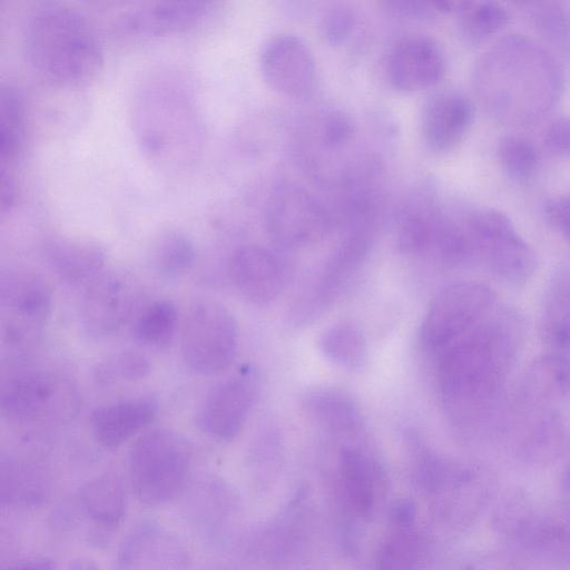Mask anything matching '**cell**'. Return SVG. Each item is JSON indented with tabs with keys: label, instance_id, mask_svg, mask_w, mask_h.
I'll use <instances>...</instances> for the list:
<instances>
[{
	"label": "cell",
	"instance_id": "25",
	"mask_svg": "<svg viewBox=\"0 0 570 570\" xmlns=\"http://www.w3.org/2000/svg\"><path fill=\"white\" fill-rule=\"evenodd\" d=\"M522 396L534 404L554 403L570 394V360L562 354H546L527 368Z\"/></svg>",
	"mask_w": 570,
	"mask_h": 570
},
{
	"label": "cell",
	"instance_id": "5",
	"mask_svg": "<svg viewBox=\"0 0 570 570\" xmlns=\"http://www.w3.org/2000/svg\"><path fill=\"white\" fill-rule=\"evenodd\" d=\"M472 257L497 277L514 284L525 283L534 272L535 256L511 219L494 208L472 212L465 223Z\"/></svg>",
	"mask_w": 570,
	"mask_h": 570
},
{
	"label": "cell",
	"instance_id": "48",
	"mask_svg": "<svg viewBox=\"0 0 570 570\" xmlns=\"http://www.w3.org/2000/svg\"><path fill=\"white\" fill-rule=\"evenodd\" d=\"M413 509L407 504H403L395 509V518L400 521L406 522L412 518Z\"/></svg>",
	"mask_w": 570,
	"mask_h": 570
},
{
	"label": "cell",
	"instance_id": "30",
	"mask_svg": "<svg viewBox=\"0 0 570 570\" xmlns=\"http://www.w3.org/2000/svg\"><path fill=\"white\" fill-rule=\"evenodd\" d=\"M195 261L194 242L178 230L161 234L151 250L153 267L165 279L181 277L193 268Z\"/></svg>",
	"mask_w": 570,
	"mask_h": 570
},
{
	"label": "cell",
	"instance_id": "29",
	"mask_svg": "<svg viewBox=\"0 0 570 570\" xmlns=\"http://www.w3.org/2000/svg\"><path fill=\"white\" fill-rule=\"evenodd\" d=\"M47 491V479L37 466L12 461L2 462V503L35 505L46 498Z\"/></svg>",
	"mask_w": 570,
	"mask_h": 570
},
{
	"label": "cell",
	"instance_id": "40",
	"mask_svg": "<svg viewBox=\"0 0 570 570\" xmlns=\"http://www.w3.org/2000/svg\"><path fill=\"white\" fill-rule=\"evenodd\" d=\"M356 23L354 10L345 6H335L322 18V35L330 45L341 46L354 32Z\"/></svg>",
	"mask_w": 570,
	"mask_h": 570
},
{
	"label": "cell",
	"instance_id": "20",
	"mask_svg": "<svg viewBox=\"0 0 570 570\" xmlns=\"http://www.w3.org/2000/svg\"><path fill=\"white\" fill-rule=\"evenodd\" d=\"M157 413L150 397H136L96 407L89 425L95 440L105 449H117L148 426Z\"/></svg>",
	"mask_w": 570,
	"mask_h": 570
},
{
	"label": "cell",
	"instance_id": "7",
	"mask_svg": "<svg viewBox=\"0 0 570 570\" xmlns=\"http://www.w3.org/2000/svg\"><path fill=\"white\" fill-rule=\"evenodd\" d=\"M373 233L348 232L328 257L317 276L299 293L287 318L302 327L318 318L340 296L371 252Z\"/></svg>",
	"mask_w": 570,
	"mask_h": 570
},
{
	"label": "cell",
	"instance_id": "32",
	"mask_svg": "<svg viewBox=\"0 0 570 570\" xmlns=\"http://www.w3.org/2000/svg\"><path fill=\"white\" fill-rule=\"evenodd\" d=\"M178 325L176 305L168 299L156 301L146 306L134 324L135 338L148 347L167 346L174 338Z\"/></svg>",
	"mask_w": 570,
	"mask_h": 570
},
{
	"label": "cell",
	"instance_id": "37",
	"mask_svg": "<svg viewBox=\"0 0 570 570\" xmlns=\"http://www.w3.org/2000/svg\"><path fill=\"white\" fill-rule=\"evenodd\" d=\"M320 144L327 150H341L354 140L356 125L353 118L342 110L326 112L318 126Z\"/></svg>",
	"mask_w": 570,
	"mask_h": 570
},
{
	"label": "cell",
	"instance_id": "15",
	"mask_svg": "<svg viewBox=\"0 0 570 570\" xmlns=\"http://www.w3.org/2000/svg\"><path fill=\"white\" fill-rule=\"evenodd\" d=\"M188 554L180 540L154 523H142L125 538L116 570H187Z\"/></svg>",
	"mask_w": 570,
	"mask_h": 570
},
{
	"label": "cell",
	"instance_id": "3",
	"mask_svg": "<svg viewBox=\"0 0 570 570\" xmlns=\"http://www.w3.org/2000/svg\"><path fill=\"white\" fill-rule=\"evenodd\" d=\"M128 476L135 497L147 505H161L185 488L191 448L187 440L169 429L140 434L128 452Z\"/></svg>",
	"mask_w": 570,
	"mask_h": 570
},
{
	"label": "cell",
	"instance_id": "4",
	"mask_svg": "<svg viewBox=\"0 0 570 570\" xmlns=\"http://www.w3.org/2000/svg\"><path fill=\"white\" fill-rule=\"evenodd\" d=\"M239 342L234 314L213 299L195 302L187 311L180 350L186 366L195 374L213 376L234 361Z\"/></svg>",
	"mask_w": 570,
	"mask_h": 570
},
{
	"label": "cell",
	"instance_id": "18",
	"mask_svg": "<svg viewBox=\"0 0 570 570\" xmlns=\"http://www.w3.org/2000/svg\"><path fill=\"white\" fill-rule=\"evenodd\" d=\"M210 11L204 1L155 2L125 12L116 32L125 38H150L183 32L197 26Z\"/></svg>",
	"mask_w": 570,
	"mask_h": 570
},
{
	"label": "cell",
	"instance_id": "38",
	"mask_svg": "<svg viewBox=\"0 0 570 570\" xmlns=\"http://www.w3.org/2000/svg\"><path fill=\"white\" fill-rule=\"evenodd\" d=\"M417 557L413 535L397 534L386 542L377 557L379 570H411Z\"/></svg>",
	"mask_w": 570,
	"mask_h": 570
},
{
	"label": "cell",
	"instance_id": "34",
	"mask_svg": "<svg viewBox=\"0 0 570 570\" xmlns=\"http://www.w3.org/2000/svg\"><path fill=\"white\" fill-rule=\"evenodd\" d=\"M542 327L551 344L570 348V273L552 284L544 303Z\"/></svg>",
	"mask_w": 570,
	"mask_h": 570
},
{
	"label": "cell",
	"instance_id": "1",
	"mask_svg": "<svg viewBox=\"0 0 570 570\" xmlns=\"http://www.w3.org/2000/svg\"><path fill=\"white\" fill-rule=\"evenodd\" d=\"M521 343V325L504 305L440 354L439 384L446 415L473 429L492 412Z\"/></svg>",
	"mask_w": 570,
	"mask_h": 570
},
{
	"label": "cell",
	"instance_id": "17",
	"mask_svg": "<svg viewBox=\"0 0 570 570\" xmlns=\"http://www.w3.org/2000/svg\"><path fill=\"white\" fill-rule=\"evenodd\" d=\"M473 120L469 98L455 90L434 92L426 99L421 114V135L434 153L453 150L468 134Z\"/></svg>",
	"mask_w": 570,
	"mask_h": 570
},
{
	"label": "cell",
	"instance_id": "19",
	"mask_svg": "<svg viewBox=\"0 0 570 570\" xmlns=\"http://www.w3.org/2000/svg\"><path fill=\"white\" fill-rule=\"evenodd\" d=\"M228 274L238 293L257 306L272 303L283 286L278 258L258 245L238 247L229 259Z\"/></svg>",
	"mask_w": 570,
	"mask_h": 570
},
{
	"label": "cell",
	"instance_id": "16",
	"mask_svg": "<svg viewBox=\"0 0 570 570\" xmlns=\"http://www.w3.org/2000/svg\"><path fill=\"white\" fill-rule=\"evenodd\" d=\"M511 546L538 561L570 567V502L537 508Z\"/></svg>",
	"mask_w": 570,
	"mask_h": 570
},
{
	"label": "cell",
	"instance_id": "41",
	"mask_svg": "<svg viewBox=\"0 0 570 570\" xmlns=\"http://www.w3.org/2000/svg\"><path fill=\"white\" fill-rule=\"evenodd\" d=\"M387 8L397 16L415 19H428L439 13H445L455 9L456 2L453 1H415L401 0L386 2Z\"/></svg>",
	"mask_w": 570,
	"mask_h": 570
},
{
	"label": "cell",
	"instance_id": "23",
	"mask_svg": "<svg viewBox=\"0 0 570 570\" xmlns=\"http://www.w3.org/2000/svg\"><path fill=\"white\" fill-rule=\"evenodd\" d=\"M301 404L313 422L332 433L348 435L362 425L356 403L338 389H311L303 394Z\"/></svg>",
	"mask_w": 570,
	"mask_h": 570
},
{
	"label": "cell",
	"instance_id": "47",
	"mask_svg": "<svg viewBox=\"0 0 570 570\" xmlns=\"http://www.w3.org/2000/svg\"><path fill=\"white\" fill-rule=\"evenodd\" d=\"M68 570H100L96 562L89 558L80 557L70 561Z\"/></svg>",
	"mask_w": 570,
	"mask_h": 570
},
{
	"label": "cell",
	"instance_id": "8",
	"mask_svg": "<svg viewBox=\"0 0 570 570\" xmlns=\"http://www.w3.org/2000/svg\"><path fill=\"white\" fill-rule=\"evenodd\" d=\"M271 237L284 247L302 248L321 242L333 226V216L307 189L284 183L273 188L265 210Z\"/></svg>",
	"mask_w": 570,
	"mask_h": 570
},
{
	"label": "cell",
	"instance_id": "28",
	"mask_svg": "<svg viewBox=\"0 0 570 570\" xmlns=\"http://www.w3.org/2000/svg\"><path fill=\"white\" fill-rule=\"evenodd\" d=\"M318 347L327 360L347 370H357L367 360L366 338L361 328L351 322L327 327L318 338Z\"/></svg>",
	"mask_w": 570,
	"mask_h": 570
},
{
	"label": "cell",
	"instance_id": "43",
	"mask_svg": "<svg viewBox=\"0 0 570 570\" xmlns=\"http://www.w3.org/2000/svg\"><path fill=\"white\" fill-rule=\"evenodd\" d=\"M544 212L552 226L570 242V194L551 198Z\"/></svg>",
	"mask_w": 570,
	"mask_h": 570
},
{
	"label": "cell",
	"instance_id": "10",
	"mask_svg": "<svg viewBox=\"0 0 570 570\" xmlns=\"http://www.w3.org/2000/svg\"><path fill=\"white\" fill-rule=\"evenodd\" d=\"M259 392L258 371L250 365L243 366L206 393L195 413L196 425L215 440H234L244 428Z\"/></svg>",
	"mask_w": 570,
	"mask_h": 570
},
{
	"label": "cell",
	"instance_id": "44",
	"mask_svg": "<svg viewBox=\"0 0 570 570\" xmlns=\"http://www.w3.org/2000/svg\"><path fill=\"white\" fill-rule=\"evenodd\" d=\"M464 570H522V568L509 553L489 552L480 556Z\"/></svg>",
	"mask_w": 570,
	"mask_h": 570
},
{
	"label": "cell",
	"instance_id": "45",
	"mask_svg": "<svg viewBox=\"0 0 570 570\" xmlns=\"http://www.w3.org/2000/svg\"><path fill=\"white\" fill-rule=\"evenodd\" d=\"M17 186L11 171L1 170V213H9L16 204Z\"/></svg>",
	"mask_w": 570,
	"mask_h": 570
},
{
	"label": "cell",
	"instance_id": "12",
	"mask_svg": "<svg viewBox=\"0 0 570 570\" xmlns=\"http://www.w3.org/2000/svg\"><path fill=\"white\" fill-rule=\"evenodd\" d=\"M138 299V284L128 273H101L87 284L80 303L81 324L91 336H111L130 320Z\"/></svg>",
	"mask_w": 570,
	"mask_h": 570
},
{
	"label": "cell",
	"instance_id": "36",
	"mask_svg": "<svg viewBox=\"0 0 570 570\" xmlns=\"http://www.w3.org/2000/svg\"><path fill=\"white\" fill-rule=\"evenodd\" d=\"M498 158L503 171L518 183L530 180L539 165L533 144L519 136H505L498 145Z\"/></svg>",
	"mask_w": 570,
	"mask_h": 570
},
{
	"label": "cell",
	"instance_id": "39",
	"mask_svg": "<svg viewBox=\"0 0 570 570\" xmlns=\"http://www.w3.org/2000/svg\"><path fill=\"white\" fill-rule=\"evenodd\" d=\"M150 372L148 360L135 351H124L110 358L100 371L104 381H137L146 377Z\"/></svg>",
	"mask_w": 570,
	"mask_h": 570
},
{
	"label": "cell",
	"instance_id": "14",
	"mask_svg": "<svg viewBox=\"0 0 570 570\" xmlns=\"http://www.w3.org/2000/svg\"><path fill=\"white\" fill-rule=\"evenodd\" d=\"M446 60L440 43L431 37L413 35L401 39L387 61L390 85L412 94L438 85L445 73Z\"/></svg>",
	"mask_w": 570,
	"mask_h": 570
},
{
	"label": "cell",
	"instance_id": "31",
	"mask_svg": "<svg viewBox=\"0 0 570 570\" xmlns=\"http://www.w3.org/2000/svg\"><path fill=\"white\" fill-rule=\"evenodd\" d=\"M458 27L469 42H480L499 32L508 22L507 10L492 1L456 2Z\"/></svg>",
	"mask_w": 570,
	"mask_h": 570
},
{
	"label": "cell",
	"instance_id": "11",
	"mask_svg": "<svg viewBox=\"0 0 570 570\" xmlns=\"http://www.w3.org/2000/svg\"><path fill=\"white\" fill-rule=\"evenodd\" d=\"M0 304L3 341L10 346H21L49 316L52 295L39 275L14 271L1 276Z\"/></svg>",
	"mask_w": 570,
	"mask_h": 570
},
{
	"label": "cell",
	"instance_id": "33",
	"mask_svg": "<svg viewBox=\"0 0 570 570\" xmlns=\"http://www.w3.org/2000/svg\"><path fill=\"white\" fill-rule=\"evenodd\" d=\"M341 474L352 505L366 514L373 503L374 469L368 458L354 448L341 452Z\"/></svg>",
	"mask_w": 570,
	"mask_h": 570
},
{
	"label": "cell",
	"instance_id": "22",
	"mask_svg": "<svg viewBox=\"0 0 570 570\" xmlns=\"http://www.w3.org/2000/svg\"><path fill=\"white\" fill-rule=\"evenodd\" d=\"M55 384L47 374L27 371L11 376L2 386L1 410L8 417L29 421L52 404Z\"/></svg>",
	"mask_w": 570,
	"mask_h": 570
},
{
	"label": "cell",
	"instance_id": "2",
	"mask_svg": "<svg viewBox=\"0 0 570 570\" xmlns=\"http://www.w3.org/2000/svg\"><path fill=\"white\" fill-rule=\"evenodd\" d=\"M26 59L32 70L58 87H77L94 79L104 52L96 30L79 11L60 4L38 8L23 31Z\"/></svg>",
	"mask_w": 570,
	"mask_h": 570
},
{
	"label": "cell",
	"instance_id": "13",
	"mask_svg": "<svg viewBox=\"0 0 570 570\" xmlns=\"http://www.w3.org/2000/svg\"><path fill=\"white\" fill-rule=\"evenodd\" d=\"M259 69L266 85L286 98L304 99L316 88L315 59L308 46L295 35L269 38L259 55Z\"/></svg>",
	"mask_w": 570,
	"mask_h": 570
},
{
	"label": "cell",
	"instance_id": "27",
	"mask_svg": "<svg viewBox=\"0 0 570 570\" xmlns=\"http://www.w3.org/2000/svg\"><path fill=\"white\" fill-rule=\"evenodd\" d=\"M568 433L559 416H546L531 428L515 446L517 456L531 465H546L567 450Z\"/></svg>",
	"mask_w": 570,
	"mask_h": 570
},
{
	"label": "cell",
	"instance_id": "35",
	"mask_svg": "<svg viewBox=\"0 0 570 570\" xmlns=\"http://www.w3.org/2000/svg\"><path fill=\"white\" fill-rule=\"evenodd\" d=\"M532 500L522 491L503 494L494 504L492 524L494 531L508 543H512L535 510Z\"/></svg>",
	"mask_w": 570,
	"mask_h": 570
},
{
	"label": "cell",
	"instance_id": "21",
	"mask_svg": "<svg viewBox=\"0 0 570 570\" xmlns=\"http://www.w3.org/2000/svg\"><path fill=\"white\" fill-rule=\"evenodd\" d=\"M43 258L56 276L68 285L89 284L106 264L105 248L97 242L57 236L42 246Z\"/></svg>",
	"mask_w": 570,
	"mask_h": 570
},
{
	"label": "cell",
	"instance_id": "42",
	"mask_svg": "<svg viewBox=\"0 0 570 570\" xmlns=\"http://www.w3.org/2000/svg\"><path fill=\"white\" fill-rule=\"evenodd\" d=\"M544 145L552 155H570V118L561 117L549 125L544 135Z\"/></svg>",
	"mask_w": 570,
	"mask_h": 570
},
{
	"label": "cell",
	"instance_id": "24",
	"mask_svg": "<svg viewBox=\"0 0 570 570\" xmlns=\"http://www.w3.org/2000/svg\"><path fill=\"white\" fill-rule=\"evenodd\" d=\"M79 500L86 515L100 528L116 529L125 518L126 490L115 472H105L83 484Z\"/></svg>",
	"mask_w": 570,
	"mask_h": 570
},
{
	"label": "cell",
	"instance_id": "26",
	"mask_svg": "<svg viewBox=\"0 0 570 570\" xmlns=\"http://www.w3.org/2000/svg\"><path fill=\"white\" fill-rule=\"evenodd\" d=\"M26 137V109L20 90L11 85L0 89V161L10 171L20 158Z\"/></svg>",
	"mask_w": 570,
	"mask_h": 570
},
{
	"label": "cell",
	"instance_id": "46",
	"mask_svg": "<svg viewBox=\"0 0 570 570\" xmlns=\"http://www.w3.org/2000/svg\"><path fill=\"white\" fill-rule=\"evenodd\" d=\"M8 570H55V566L51 560L40 558L20 562Z\"/></svg>",
	"mask_w": 570,
	"mask_h": 570
},
{
	"label": "cell",
	"instance_id": "6",
	"mask_svg": "<svg viewBox=\"0 0 570 570\" xmlns=\"http://www.w3.org/2000/svg\"><path fill=\"white\" fill-rule=\"evenodd\" d=\"M500 305L497 294L484 284L472 281L452 283L431 302L421 325L422 343L441 352Z\"/></svg>",
	"mask_w": 570,
	"mask_h": 570
},
{
	"label": "cell",
	"instance_id": "49",
	"mask_svg": "<svg viewBox=\"0 0 570 570\" xmlns=\"http://www.w3.org/2000/svg\"><path fill=\"white\" fill-rule=\"evenodd\" d=\"M561 487L564 492L570 494V463L564 469L561 476Z\"/></svg>",
	"mask_w": 570,
	"mask_h": 570
},
{
	"label": "cell",
	"instance_id": "9",
	"mask_svg": "<svg viewBox=\"0 0 570 570\" xmlns=\"http://www.w3.org/2000/svg\"><path fill=\"white\" fill-rule=\"evenodd\" d=\"M397 247L407 256L445 266H456L472 258L465 228L433 208H415L403 215Z\"/></svg>",
	"mask_w": 570,
	"mask_h": 570
}]
</instances>
